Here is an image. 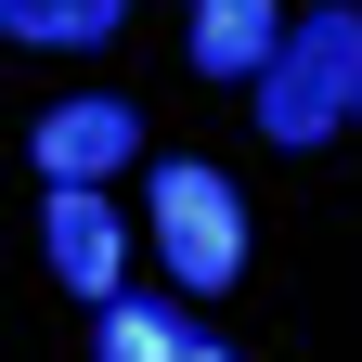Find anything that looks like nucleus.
I'll use <instances>...</instances> for the list:
<instances>
[{
    "instance_id": "1",
    "label": "nucleus",
    "mask_w": 362,
    "mask_h": 362,
    "mask_svg": "<svg viewBox=\"0 0 362 362\" xmlns=\"http://www.w3.org/2000/svg\"><path fill=\"white\" fill-rule=\"evenodd\" d=\"M337 117H362V13H349V0L298 13V26H285V52L259 65V129H272L285 156H310Z\"/></svg>"
},
{
    "instance_id": "2",
    "label": "nucleus",
    "mask_w": 362,
    "mask_h": 362,
    "mask_svg": "<svg viewBox=\"0 0 362 362\" xmlns=\"http://www.w3.org/2000/svg\"><path fill=\"white\" fill-rule=\"evenodd\" d=\"M156 246L181 272V298H220L246 272V207H233V181H220L207 156H168L156 168Z\"/></svg>"
},
{
    "instance_id": "3",
    "label": "nucleus",
    "mask_w": 362,
    "mask_h": 362,
    "mask_svg": "<svg viewBox=\"0 0 362 362\" xmlns=\"http://www.w3.org/2000/svg\"><path fill=\"white\" fill-rule=\"evenodd\" d=\"M39 246H52V272H65L90 310L117 298V259H129V246H117V207L90 194V181H52V220H39Z\"/></svg>"
},
{
    "instance_id": "4",
    "label": "nucleus",
    "mask_w": 362,
    "mask_h": 362,
    "mask_svg": "<svg viewBox=\"0 0 362 362\" xmlns=\"http://www.w3.org/2000/svg\"><path fill=\"white\" fill-rule=\"evenodd\" d=\"M129 143H143V117H129V104H104V90L39 117V168H52V181H104V168H129Z\"/></svg>"
},
{
    "instance_id": "5",
    "label": "nucleus",
    "mask_w": 362,
    "mask_h": 362,
    "mask_svg": "<svg viewBox=\"0 0 362 362\" xmlns=\"http://www.w3.org/2000/svg\"><path fill=\"white\" fill-rule=\"evenodd\" d=\"M272 52H285V13L272 0H194V65L207 78H259Z\"/></svg>"
},
{
    "instance_id": "6",
    "label": "nucleus",
    "mask_w": 362,
    "mask_h": 362,
    "mask_svg": "<svg viewBox=\"0 0 362 362\" xmlns=\"http://www.w3.org/2000/svg\"><path fill=\"white\" fill-rule=\"evenodd\" d=\"M129 0H0V26L39 39V52H90V39H117Z\"/></svg>"
},
{
    "instance_id": "7",
    "label": "nucleus",
    "mask_w": 362,
    "mask_h": 362,
    "mask_svg": "<svg viewBox=\"0 0 362 362\" xmlns=\"http://www.w3.org/2000/svg\"><path fill=\"white\" fill-rule=\"evenodd\" d=\"M104 362H181V310H156V298H104Z\"/></svg>"
},
{
    "instance_id": "8",
    "label": "nucleus",
    "mask_w": 362,
    "mask_h": 362,
    "mask_svg": "<svg viewBox=\"0 0 362 362\" xmlns=\"http://www.w3.org/2000/svg\"><path fill=\"white\" fill-rule=\"evenodd\" d=\"M181 362H233V349H220V337H181Z\"/></svg>"
}]
</instances>
